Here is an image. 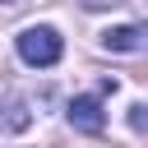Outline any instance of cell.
Masks as SVG:
<instances>
[{
	"label": "cell",
	"instance_id": "cell-1",
	"mask_svg": "<svg viewBox=\"0 0 148 148\" xmlns=\"http://www.w3.org/2000/svg\"><path fill=\"white\" fill-rule=\"evenodd\" d=\"M60 51H65V42H60V32L46 28V23L18 32V56H23V65H32V69H51V65L60 60Z\"/></svg>",
	"mask_w": 148,
	"mask_h": 148
},
{
	"label": "cell",
	"instance_id": "cell-2",
	"mask_svg": "<svg viewBox=\"0 0 148 148\" xmlns=\"http://www.w3.org/2000/svg\"><path fill=\"white\" fill-rule=\"evenodd\" d=\"M65 116H69V125L83 130V134H102V125H106V116H102V97H88V92L74 97Z\"/></svg>",
	"mask_w": 148,
	"mask_h": 148
},
{
	"label": "cell",
	"instance_id": "cell-3",
	"mask_svg": "<svg viewBox=\"0 0 148 148\" xmlns=\"http://www.w3.org/2000/svg\"><path fill=\"white\" fill-rule=\"evenodd\" d=\"M102 46H106V51H139V46H143V28H134V23L106 28V32H102Z\"/></svg>",
	"mask_w": 148,
	"mask_h": 148
},
{
	"label": "cell",
	"instance_id": "cell-4",
	"mask_svg": "<svg viewBox=\"0 0 148 148\" xmlns=\"http://www.w3.org/2000/svg\"><path fill=\"white\" fill-rule=\"evenodd\" d=\"M143 111H148V106H134V111H130V125H134V130H148V116H143Z\"/></svg>",
	"mask_w": 148,
	"mask_h": 148
},
{
	"label": "cell",
	"instance_id": "cell-5",
	"mask_svg": "<svg viewBox=\"0 0 148 148\" xmlns=\"http://www.w3.org/2000/svg\"><path fill=\"white\" fill-rule=\"evenodd\" d=\"M106 5H120V0H83V9H106Z\"/></svg>",
	"mask_w": 148,
	"mask_h": 148
}]
</instances>
